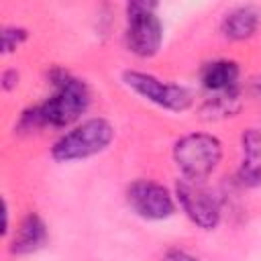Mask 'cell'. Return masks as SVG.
<instances>
[{"mask_svg":"<svg viewBox=\"0 0 261 261\" xmlns=\"http://www.w3.org/2000/svg\"><path fill=\"white\" fill-rule=\"evenodd\" d=\"M51 84L55 86V92L51 98L39 104L41 118L45 126H55V128L69 126L88 110L90 90L82 80L69 75L63 69L51 71Z\"/></svg>","mask_w":261,"mask_h":261,"instance_id":"6da1fadb","label":"cell"},{"mask_svg":"<svg viewBox=\"0 0 261 261\" xmlns=\"http://www.w3.org/2000/svg\"><path fill=\"white\" fill-rule=\"evenodd\" d=\"M112 139H114V128L108 120L90 118L77 124L75 128H71L69 133L61 135L53 143L51 155L55 161H61V163L86 159V157H92L104 151Z\"/></svg>","mask_w":261,"mask_h":261,"instance_id":"7a4b0ae2","label":"cell"},{"mask_svg":"<svg viewBox=\"0 0 261 261\" xmlns=\"http://www.w3.org/2000/svg\"><path fill=\"white\" fill-rule=\"evenodd\" d=\"M222 159V143L206 133H192L173 145V161L181 177L204 181Z\"/></svg>","mask_w":261,"mask_h":261,"instance_id":"3957f363","label":"cell"},{"mask_svg":"<svg viewBox=\"0 0 261 261\" xmlns=\"http://www.w3.org/2000/svg\"><path fill=\"white\" fill-rule=\"evenodd\" d=\"M157 4L135 0L126 4V47L139 57H151L163 41L161 20L155 14Z\"/></svg>","mask_w":261,"mask_h":261,"instance_id":"277c9868","label":"cell"},{"mask_svg":"<svg viewBox=\"0 0 261 261\" xmlns=\"http://www.w3.org/2000/svg\"><path fill=\"white\" fill-rule=\"evenodd\" d=\"M175 198L186 216L200 228L212 230L220 222V202L204 181L181 177L175 181Z\"/></svg>","mask_w":261,"mask_h":261,"instance_id":"5b68a950","label":"cell"},{"mask_svg":"<svg viewBox=\"0 0 261 261\" xmlns=\"http://www.w3.org/2000/svg\"><path fill=\"white\" fill-rule=\"evenodd\" d=\"M122 82L126 88H130L145 100H149L165 110H171V112H184L192 104V96L184 86L161 82L159 77H155L151 73L128 69L122 73Z\"/></svg>","mask_w":261,"mask_h":261,"instance_id":"8992f818","label":"cell"},{"mask_svg":"<svg viewBox=\"0 0 261 261\" xmlns=\"http://www.w3.org/2000/svg\"><path fill=\"white\" fill-rule=\"evenodd\" d=\"M128 206L147 220H163L169 218L175 210L173 196L169 190L151 179H137L126 190Z\"/></svg>","mask_w":261,"mask_h":261,"instance_id":"52a82bcc","label":"cell"},{"mask_svg":"<svg viewBox=\"0 0 261 261\" xmlns=\"http://www.w3.org/2000/svg\"><path fill=\"white\" fill-rule=\"evenodd\" d=\"M243 161L239 167V181L247 188L261 186V130L247 128L241 137Z\"/></svg>","mask_w":261,"mask_h":261,"instance_id":"ba28073f","label":"cell"},{"mask_svg":"<svg viewBox=\"0 0 261 261\" xmlns=\"http://www.w3.org/2000/svg\"><path fill=\"white\" fill-rule=\"evenodd\" d=\"M45 241H47V226L39 214L31 212L20 220V224L10 241V253L29 255V253L41 249L45 245Z\"/></svg>","mask_w":261,"mask_h":261,"instance_id":"9c48e42d","label":"cell"},{"mask_svg":"<svg viewBox=\"0 0 261 261\" xmlns=\"http://www.w3.org/2000/svg\"><path fill=\"white\" fill-rule=\"evenodd\" d=\"M202 86L214 94L230 92L237 90V80H239V65L230 59H216L204 63L200 71Z\"/></svg>","mask_w":261,"mask_h":261,"instance_id":"30bf717a","label":"cell"},{"mask_svg":"<svg viewBox=\"0 0 261 261\" xmlns=\"http://www.w3.org/2000/svg\"><path fill=\"white\" fill-rule=\"evenodd\" d=\"M259 27V12L253 6H237L226 12L222 18L220 31L230 41H245L249 39Z\"/></svg>","mask_w":261,"mask_h":261,"instance_id":"8fae6325","label":"cell"},{"mask_svg":"<svg viewBox=\"0 0 261 261\" xmlns=\"http://www.w3.org/2000/svg\"><path fill=\"white\" fill-rule=\"evenodd\" d=\"M239 108H241L239 90H230V92H222L208 98L202 106V114L204 118H226L237 114Z\"/></svg>","mask_w":261,"mask_h":261,"instance_id":"7c38bea8","label":"cell"},{"mask_svg":"<svg viewBox=\"0 0 261 261\" xmlns=\"http://www.w3.org/2000/svg\"><path fill=\"white\" fill-rule=\"evenodd\" d=\"M45 126L43 118H41V112H39V106H31L27 108L22 114H20V120H18V130L20 133H37Z\"/></svg>","mask_w":261,"mask_h":261,"instance_id":"4fadbf2b","label":"cell"},{"mask_svg":"<svg viewBox=\"0 0 261 261\" xmlns=\"http://www.w3.org/2000/svg\"><path fill=\"white\" fill-rule=\"evenodd\" d=\"M27 37H29L27 29H22V27H6L2 31V49H4V53H10L16 47H20L27 41Z\"/></svg>","mask_w":261,"mask_h":261,"instance_id":"5bb4252c","label":"cell"},{"mask_svg":"<svg viewBox=\"0 0 261 261\" xmlns=\"http://www.w3.org/2000/svg\"><path fill=\"white\" fill-rule=\"evenodd\" d=\"M16 84H18V71H16V69H6V71H2V88H4L6 92L14 90Z\"/></svg>","mask_w":261,"mask_h":261,"instance_id":"9a60e30c","label":"cell"},{"mask_svg":"<svg viewBox=\"0 0 261 261\" xmlns=\"http://www.w3.org/2000/svg\"><path fill=\"white\" fill-rule=\"evenodd\" d=\"M163 261H200V259H198V257H194V255H190V253H186V251L171 249V251H167V253H165Z\"/></svg>","mask_w":261,"mask_h":261,"instance_id":"2e32d148","label":"cell"}]
</instances>
